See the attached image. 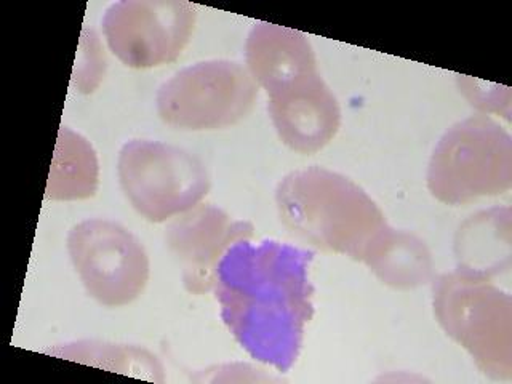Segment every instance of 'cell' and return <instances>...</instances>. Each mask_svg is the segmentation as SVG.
I'll return each mask as SVG.
<instances>
[{
  "mask_svg": "<svg viewBox=\"0 0 512 384\" xmlns=\"http://www.w3.org/2000/svg\"><path fill=\"white\" fill-rule=\"evenodd\" d=\"M314 253L277 240H239L216 266L221 319L237 343L277 372H288L314 316L309 279Z\"/></svg>",
  "mask_w": 512,
  "mask_h": 384,
  "instance_id": "cell-1",
  "label": "cell"
},
{
  "mask_svg": "<svg viewBox=\"0 0 512 384\" xmlns=\"http://www.w3.org/2000/svg\"><path fill=\"white\" fill-rule=\"evenodd\" d=\"M276 205L293 236L356 261H362L368 245L388 224L359 184L316 165L288 173L277 186Z\"/></svg>",
  "mask_w": 512,
  "mask_h": 384,
  "instance_id": "cell-2",
  "label": "cell"
},
{
  "mask_svg": "<svg viewBox=\"0 0 512 384\" xmlns=\"http://www.w3.org/2000/svg\"><path fill=\"white\" fill-rule=\"evenodd\" d=\"M432 308L440 327L471 354L480 372L512 378V296L488 277L456 269L437 277Z\"/></svg>",
  "mask_w": 512,
  "mask_h": 384,
  "instance_id": "cell-3",
  "label": "cell"
},
{
  "mask_svg": "<svg viewBox=\"0 0 512 384\" xmlns=\"http://www.w3.org/2000/svg\"><path fill=\"white\" fill-rule=\"evenodd\" d=\"M428 189L439 202L464 205L495 197L512 186V138L479 114L452 125L437 143L428 167Z\"/></svg>",
  "mask_w": 512,
  "mask_h": 384,
  "instance_id": "cell-4",
  "label": "cell"
},
{
  "mask_svg": "<svg viewBox=\"0 0 512 384\" xmlns=\"http://www.w3.org/2000/svg\"><path fill=\"white\" fill-rule=\"evenodd\" d=\"M117 176L128 202L151 223H164L188 212L212 186L199 157L151 140H132L122 146Z\"/></svg>",
  "mask_w": 512,
  "mask_h": 384,
  "instance_id": "cell-5",
  "label": "cell"
},
{
  "mask_svg": "<svg viewBox=\"0 0 512 384\" xmlns=\"http://www.w3.org/2000/svg\"><path fill=\"white\" fill-rule=\"evenodd\" d=\"M258 85L236 61L210 60L176 72L157 93V112L170 127L191 132L236 125L252 112Z\"/></svg>",
  "mask_w": 512,
  "mask_h": 384,
  "instance_id": "cell-6",
  "label": "cell"
},
{
  "mask_svg": "<svg viewBox=\"0 0 512 384\" xmlns=\"http://www.w3.org/2000/svg\"><path fill=\"white\" fill-rule=\"evenodd\" d=\"M68 252L88 295L101 306H127L148 285V253L122 224L101 218L76 224L68 234Z\"/></svg>",
  "mask_w": 512,
  "mask_h": 384,
  "instance_id": "cell-7",
  "label": "cell"
},
{
  "mask_svg": "<svg viewBox=\"0 0 512 384\" xmlns=\"http://www.w3.org/2000/svg\"><path fill=\"white\" fill-rule=\"evenodd\" d=\"M196 21V7L189 2L124 0L104 12L103 34L128 68H159L180 58Z\"/></svg>",
  "mask_w": 512,
  "mask_h": 384,
  "instance_id": "cell-8",
  "label": "cell"
},
{
  "mask_svg": "<svg viewBox=\"0 0 512 384\" xmlns=\"http://www.w3.org/2000/svg\"><path fill=\"white\" fill-rule=\"evenodd\" d=\"M253 234L250 221L232 220L215 205L199 204L173 218L165 229V244L180 263L186 290L202 295L213 288L216 266L226 250Z\"/></svg>",
  "mask_w": 512,
  "mask_h": 384,
  "instance_id": "cell-9",
  "label": "cell"
},
{
  "mask_svg": "<svg viewBox=\"0 0 512 384\" xmlns=\"http://www.w3.org/2000/svg\"><path fill=\"white\" fill-rule=\"evenodd\" d=\"M268 96L272 124L292 151L316 154L340 130V103L319 72L293 80Z\"/></svg>",
  "mask_w": 512,
  "mask_h": 384,
  "instance_id": "cell-10",
  "label": "cell"
},
{
  "mask_svg": "<svg viewBox=\"0 0 512 384\" xmlns=\"http://www.w3.org/2000/svg\"><path fill=\"white\" fill-rule=\"evenodd\" d=\"M247 71L266 93L317 72V58L308 37L295 29L260 21L245 42Z\"/></svg>",
  "mask_w": 512,
  "mask_h": 384,
  "instance_id": "cell-11",
  "label": "cell"
},
{
  "mask_svg": "<svg viewBox=\"0 0 512 384\" xmlns=\"http://www.w3.org/2000/svg\"><path fill=\"white\" fill-rule=\"evenodd\" d=\"M362 263L384 285L397 290H413L434 277V260L426 242L389 224L368 245Z\"/></svg>",
  "mask_w": 512,
  "mask_h": 384,
  "instance_id": "cell-12",
  "label": "cell"
},
{
  "mask_svg": "<svg viewBox=\"0 0 512 384\" xmlns=\"http://www.w3.org/2000/svg\"><path fill=\"white\" fill-rule=\"evenodd\" d=\"M460 271L498 276L511 266V208H492L464 221L455 240Z\"/></svg>",
  "mask_w": 512,
  "mask_h": 384,
  "instance_id": "cell-13",
  "label": "cell"
},
{
  "mask_svg": "<svg viewBox=\"0 0 512 384\" xmlns=\"http://www.w3.org/2000/svg\"><path fill=\"white\" fill-rule=\"evenodd\" d=\"M100 183V162L87 138L61 127L48 175L45 199L85 200L95 196Z\"/></svg>",
  "mask_w": 512,
  "mask_h": 384,
  "instance_id": "cell-14",
  "label": "cell"
},
{
  "mask_svg": "<svg viewBox=\"0 0 512 384\" xmlns=\"http://www.w3.org/2000/svg\"><path fill=\"white\" fill-rule=\"evenodd\" d=\"M50 356L74 360L80 364L104 368L109 372L135 376L141 380L164 383V367L148 349L132 344H114L106 341H74L45 351Z\"/></svg>",
  "mask_w": 512,
  "mask_h": 384,
  "instance_id": "cell-15",
  "label": "cell"
},
{
  "mask_svg": "<svg viewBox=\"0 0 512 384\" xmlns=\"http://www.w3.org/2000/svg\"><path fill=\"white\" fill-rule=\"evenodd\" d=\"M106 76V55L100 37L93 29L85 28L80 36L76 66L72 71V85L77 92L90 95L100 87Z\"/></svg>",
  "mask_w": 512,
  "mask_h": 384,
  "instance_id": "cell-16",
  "label": "cell"
},
{
  "mask_svg": "<svg viewBox=\"0 0 512 384\" xmlns=\"http://www.w3.org/2000/svg\"><path fill=\"white\" fill-rule=\"evenodd\" d=\"M458 87L474 108L484 112H496L504 119L511 117V90L508 87L468 76H458Z\"/></svg>",
  "mask_w": 512,
  "mask_h": 384,
  "instance_id": "cell-17",
  "label": "cell"
}]
</instances>
